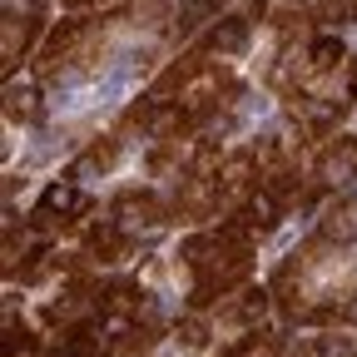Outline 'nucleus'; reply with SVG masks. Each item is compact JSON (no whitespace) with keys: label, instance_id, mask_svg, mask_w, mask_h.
I'll list each match as a JSON object with an SVG mask.
<instances>
[{"label":"nucleus","instance_id":"6e6552de","mask_svg":"<svg viewBox=\"0 0 357 357\" xmlns=\"http://www.w3.org/2000/svg\"><path fill=\"white\" fill-rule=\"evenodd\" d=\"M6 114L15 119V124H35L40 114H45V105H40V89L35 84H6Z\"/></svg>","mask_w":357,"mask_h":357},{"label":"nucleus","instance_id":"423d86ee","mask_svg":"<svg viewBox=\"0 0 357 357\" xmlns=\"http://www.w3.org/2000/svg\"><path fill=\"white\" fill-rule=\"evenodd\" d=\"M337 65H347V50H342L337 35H312V40L303 45V70H307V75H328V70H337Z\"/></svg>","mask_w":357,"mask_h":357},{"label":"nucleus","instance_id":"7ed1b4c3","mask_svg":"<svg viewBox=\"0 0 357 357\" xmlns=\"http://www.w3.org/2000/svg\"><path fill=\"white\" fill-rule=\"evenodd\" d=\"M84 248L95 253L100 263H124L134 253V234L124 229V223H114V218H100L95 229L84 234Z\"/></svg>","mask_w":357,"mask_h":357},{"label":"nucleus","instance_id":"1a4fd4ad","mask_svg":"<svg viewBox=\"0 0 357 357\" xmlns=\"http://www.w3.org/2000/svg\"><path fill=\"white\" fill-rule=\"evenodd\" d=\"M218 6L223 0H189L184 10H178V35H189V30H199L208 15H218Z\"/></svg>","mask_w":357,"mask_h":357},{"label":"nucleus","instance_id":"f03ea898","mask_svg":"<svg viewBox=\"0 0 357 357\" xmlns=\"http://www.w3.org/2000/svg\"><path fill=\"white\" fill-rule=\"evenodd\" d=\"M174 208L159 199V194H149V189H124L119 199H114V223H144V229H159V223L169 218Z\"/></svg>","mask_w":357,"mask_h":357},{"label":"nucleus","instance_id":"20e7f679","mask_svg":"<svg viewBox=\"0 0 357 357\" xmlns=\"http://www.w3.org/2000/svg\"><path fill=\"white\" fill-rule=\"evenodd\" d=\"M243 45H248V15H223V20L199 40V50H204L208 60H213V55H218V60H229V55L243 50Z\"/></svg>","mask_w":357,"mask_h":357},{"label":"nucleus","instance_id":"0eeeda50","mask_svg":"<svg viewBox=\"0 0 357 357\" xmlns=\"http://www.w3.org/2000/svg\"><path fill=\"white\" fill-rule=\"evenodd\" d=\"M114 164H119V139H95L70 164V178H95V174H109Z\"/></svg>","mask_w":357,"mask_h":357},{"label":"nucleus","instance_id":"f257e3e1","mask_svg":"<svg viewBox=\"0 0 357 357\" xmlns=\"http://www.w3.org/2000/svg\"><path fill=\"white\" fill-rule=\"evenodd\" d=\"M89 208H95V204H89V194H84L79 184H50V189L40 194L30 223H35V229H65V223H75V218L89 213Z\"/></svg>","mask_w":357,"mask_h":357},{"label":"nucleus","instance_id":"39448f33","mask_svg":"<svg viewBox=\"0 0 357 357\" xmlns=\"http://www.w3.org/2000/svg\"><path fill=\"white\" fill-rule=\"evenodd\" d=\"M40 30H45L40 10H30V15H10V25H6V70H15V60L30 55V45H35Z\"/></svg>","mask_w":357,"mask_h":357},{"label":"nucleus","instance_id":"9d476101","mask_svg":"<svg viewBox=\"0 0 357 357\" xmlns=\"http://www.w3.org/2000/svg\"><path fill=\"white\" fill-rule=\"evenodd\" d=\"M178 337H184V347H204L208 342V323L204 318H189L184 328H178Z\"/></svg>","mask_w":357,"mask_h":357}]
</instances>
